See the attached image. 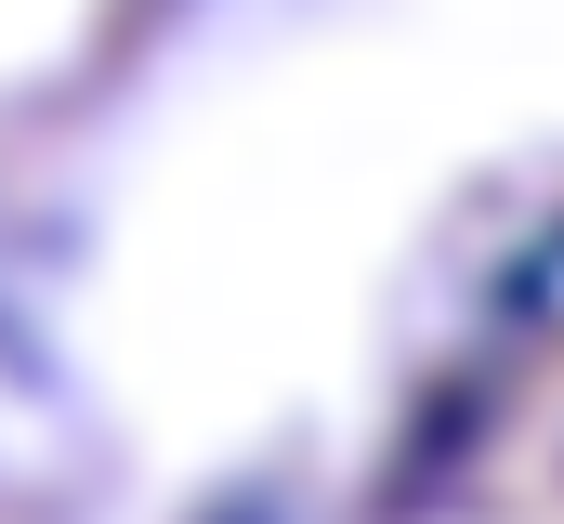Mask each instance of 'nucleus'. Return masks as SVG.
I'll list each match as a JSON object with an SVG mask.
<instances>
[]
</instances>
